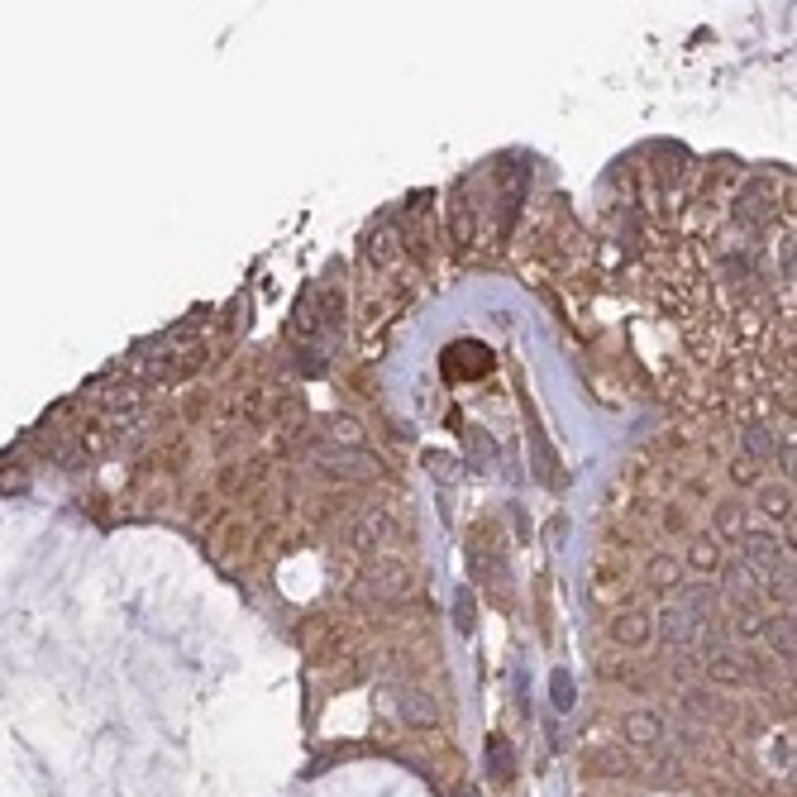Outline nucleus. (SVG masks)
<instances>
[{"label":"nucleus","mask_w":797,"mask_h":797,"mask_svg":"<svg viewBox=\"0 0 797 797\" xmlns=\"http://www.w3.org/2000/svg\"><path fill=\"white\" fill-rule=\"evenodd\" d=\"M363 254H368L373 268H392L396 254H402V239H396V229H373V235L363 239Z\"/></svg>","instance_id":"nucleus-16"},{"label":"nucleus","mask_w":797,"mask_h":797,"mask_svg":"<svg viewBox=\"0 0 797 797\" xmlns=\"http://www.w3.org/2000/svg\"><path fill=\"white\" fill-rule=\"evenodd\" d=\"M650 583H654V588H663V592L683 588V563L669 559V554H659V559L650 563Z\"/></svg>","instance_id":"nucleus-19"},{"label":"nucleus","mask_w":797,"mask_h":797,"mask_svg":"<svg viewBox=\"0 0 797 797\" xmlns=\"http://www.w3.org/2000/svg\"><path fill=\"white\" fill-rule=\"evenodd\" d=\"M387 535H392V516L382 506L358 511V516L344 525V544H348V550H377V544H387Z\"/></svg>","instance_id":"nucleus-3"},{"label":"nucleus","mask_w":797,"mask_h":797,"mask_svg":"<svg viewBox=\"0 0 797 797\" xmlns=\"http://www.w3.org/2000/svg\"><path fill=\"white\" fill-rule=\"evenodd\" d=\"M683 569L702 573V578H717V573L726 569V559H721V540H717V535H692V540H688V550H683Z\"/></svg>","instance_id":"nucleus-6"},{"label":"nucleus","mask_w":797,"mask_h":797,"mask_svg":"<svg viewBox=\"0 0 797 797\" xmlns=\"http://www.w3.org/2000/svg\"><path fill=\"white\" fill-rule=\"evenodd\" d=\"M759 468H764V463H755V459H745V454H740L736 463H730V483H736V487H755V492H759V487H764V483H759Z\"/></svg>","instance_id":"nucleus-22"},{"label":"nucleus","mask_w":797,"mask_h":797,"mask_svg":"<svg viewBox=\"0 0 797 797\" xmlns=\"http://www.w3.org/2000/svg\"><path fill=\"white\" fill-rule=\"evenodd\" d=\"M621 736L630 740V745H654L659 736H663V721H659V711H626L621 717Z\"/></svg>","instance_id":"nucleus-10"},{"label":"nucleus","mask_w":797,"mask_h":797,"mask_svg":"<svg viewBox=\"0 0 797 797\" xmlns=\"http://www.w3.org/2000/svg\"><path fill=\"white\" fill-rule=\"evenodd\" d=\"M402 711H406V721H416V726H430V721H435V707L425 702V692H406V697H402Z\"/></svg>","instance_id":"nucleus-23"},{"label":"nucleus","mask_w":797,"mask_h":797,"mask_svg":"<svg viewBox=\"0 0 797 797\" xmlns=\"http://www.w3.org/2000/svg\"><path fill=\"white\" fill-rule=\"evenodd\" d=\"M463 449H468V468H492L496 463V444L483 425H468L463 430Z\"/></svg>","instance_id":"nucleus-17"},{"label":"nucleus","mask_w":797,"mask_h":797,"mask_svg":"<svg viewBox=\"0 0 797 797\" xmlns=\"http://www.w3.org/2000/svg\"><path fill=\"white\" fill-rule=\"evenodd\" d=\"M511 769H516V755H511V745L496 736V740L487 745V774H492V778H511Z\"/></svg>","instance_id":"nucleus-21"},{"label":"nucleus","mask_w":797,"mask_h":797,"mask_svg":"<svg viewBox=\"0 0 797 797\" xmlns=\"http://www.w3.org/2000/svg\"><path fill=\"white\" fill-rule=\"evenodd\" d=\"M607 635L626 644V650H640V644H650L654 640V616H644V611H616L607 626Z\"/></svg>","instance_id":"nucleus-5"},{"label":"nucleus","mask_w":797,"mask_h":797,"mask_svg":"<svg viewBox=\"0 0 797 797\" xmlns=\"http://www.w3.org/2000/svg\"><path fill=\"white\" fill-rule=\"evenodd\" d=\"M421 463H425V473L435 477L440 487H454L459 477H463V459H459V454H449V449H425V459H421Z\"/></svg>","instance_id":"nucleus-15"},{"label":"nucleus","mask_w":797,"mask_h":797,"mask_svg":"<svg viewBox=\"0 0 797 797\" xmlns=\"http://www.w3.org/2000/svg\"><path fill=\"white\" fill-rule=\"evenodd\" d=\"M764 640L778 659H797V621L792 616H764Z\"/></svg>","instance_id":"nucleus-11"},{"label":"nucleus","mask_w":797,"mask_h":797,"mask_svg":"<svg viewBox=\"0 0 797 797\" xmlns=\"http://www.w3.org/2000/svg\"><path fill=\"white\" fill-rule=\"evenodd\" d=\"M769 569H759L755 559H736V563H726L721 569V583H726V592H759V588H769Z\"/></svg>","instance_id":"nucleus-7"},{"label":"nucleus","mask_w":797,"mask_h":797,"mask_svg":"<svg viewBox=\"0 0 797 797\" xmlns=\"http://www.w3.org/2000/svg\"><path fill=\"white\" fill-rule=\"evenodd\" d=\"M315 468H325L329 477H348V483H373V477H382V459L373 449H329V444H320L315 449Z\"/></svg>","instance_id":"nucleus-1"},{"label":"nucleus","mask_w":797,"mask_h":797,"mask_svg":"<svg viewBox=\"0 0 797 797\" xmlns=\"http://www.w3.org/2000/svg\"><path fill=\"white\" fill-rule=\"evenodd\" d=\"M358 592H363V597H377V602H402V597L411 592L406 563H396V559L368 563V569H363V578H358Z\"/></svg>","instance_id":"nucleus-2"},{"label":"nucleus","mask_w":797,"mask_h":797,"mask_svg":"<svg viewBox=\"0 0 797 797\" xmlns=\"http://www.w3.org/2000/svg\"><path fill=\"white\" fill-rule=\"evenodd\" d=\"M454 797H477L473 788H454Z\"/></svg>","instance_id":"nucleus-30"},{"label":"nucleus","mask_w":797,"mask_h":797,"mask_svg":"<svg viewBox=\"0 0 797 797\" xmlns=\"http://www.w3.org/2000/svg\"><path fill=\"white\" fill-rule=\"evenodd\" d=\"M778 468H783V483H797V440L778 449Z\"/></svg>","instance_id":"nucleus-27"},{"label":"nucleus","mask_w":797,"mask_h":797,"mask_svg":"<svg viewBox=\"0 0 797 797\" xmlns=\"http://www.w3.org/2000/svg\"><path fill=\"white\" fill-rule=\"evenodd\" d=\"M740 550L745 559H755L759 569H769V573H783V535H774V530H745V540H740Z\"/></svg>","instance_id":"nucleus-4"},{"label":"nucleus","mask_w":797,"mask_h":797,"mask_svg":"<svg viewBox=\"0 0 797 797\" xmlns=\"http://www.w3.org/2000/svg\"><path fill=\"white\" fill-rule=\"evenodd\" d=\"M683 707H688V711H702V717H711V711H717V702H711V688H688V692H683Z\"/></svg>","instance_id":"nucleus-25"},{"label":"nucleus","mask_w":797,"mask_h":797,"mask_svg":"<svg viewBox=\"0 0 797 797\" xmlns=\"http://www.w3.org/2000/svg\"><path fill=\"white\" fill-rule=\"evenodd\" d=\"M707 678L717 688H736V683H745V663H740V654H730V650H711L707 654Z\"/></svg>","instance_id":"nucleus-13"},{"label":"nucleus","mask_w":797,"mask_h":797,"mask_svg":"<svg viewBox=\"0 0 797 797\" xmlns=\"http://www.w3.org/2000/svg\"><path fill=\"white\" fill-rule=\"evenodd\" d=\"M783 550H788V554H797V511L783 521Z\"/></svg>","instance_id":"nucleus-28"},{"label":"nucleus","mask_w":797,"mask_h":797,"mask_svg":"<svg viewBox=\"0 0 797 797\" xmlns=\"http://www.w3.org/2000/svg\"><path fill=\"white\" fill-rule=\"evenodd\" d=\"M487 368H492V354L483 344H454L449 348V373L454 377H463V373L473 377V373H487Z\"/></svg>","instance_id":"nucleus-14"},{"label":"nucleus","mask_w":797,"mask_h":797,"mask_svg":"<svg viewBox=\"0 0 797 797\" xmlns=\"http://www.w3.org/2000/svg\"><path fill=\"white\" fill-rule=\"evenodd\" d=\"M301 373H325V358L315 354V348H306V354H301Z\"/></svg>","instance_id":"nucleus-29"},{"label":"nucleus","mask_w":797,"mask_h":797,"mask_svg":"<svg viewBox=\"0 0 797 797\" xmlns=\"http://www.w3.org/2000/svg\"><path fill=\"white\" fill-rule=\"evenodd\" d=\"M106 406H110V411H134V406H139V387H115V392H106Z\"/></svg>","instance_id":"nucleus-26"},{"label":"nucleus","mask_w":797,"mask_h":797,"mask_svg":"<svg viewBox=\"0 0 797 797\" xmlns=\"http://www.w3.org/2000/svg\"><path fill=\"white\" fill-rule=\"evenodd\" d=\"M550 702H554V711H573L578 688H573V673L569 669H554L550 673Z\"/></svg>","instance_id":"nucleus-20"},{"label":"nucleus","mask_w":797,"mask_h":797,"mask_svg":"<svg viewBox=\"0 0 797 797\" xmlns=\"http://www.w3.org/2000/svg\"><path fill=\"white\" fill-rule=\"evenodd\" d=\"M745 506L730 496V502H717V511H711V535H717L721 544H740L745 540Z\"/></svg>","instance_id":"nucleus-8"},{"label":"nucleus","mask_w":797,"mask_h":797,"mask_svg":"<svg viewBox=\"0 0 797 797\" xmlns=\"http://www.w3.org/2000/svg\"><path fill=\"white\" fill-rule=\"evenodd\" d=\"M755 511H764V516H774V521H788L792 511H797L788 483H764V487L755 492Z\"/></svg>","instance_id":"nucleus-12"},{"label":"nucleus","mask_w":797,"mask_h":797,"mask_svg":"<svg viewBox=\"0 0 797 797\" xmlns=\"http://www.w3.org/2000/svg\"><path fill=\"white\" fill-rule=\"evenodd\" d=\"M740 449H745V459H755V463H778V435L769 425H745L740 430Z\"/></svg>","instance_id":"nucleus-9"},{"label":"nucleus","mask_w":797,"mask_h":797,"mask_svg":"<svg viewBox=\"0 0 797 797\" xmlns=\"http://www.w3.org/2000/svg\"><path fill=\"white\" fill-rule=\"evenodd\" d=\"M454 626L463 630V635L473 630V592H468V588L454 592Z\"/></svg>","instance_id":"nucleus-24"},{"label":"nucleus","mask_w":797,"mask_h":797,"mask_svg":"<svg viewBox=\"0 0 797 797\" xmlns=\"http://www.w3.org/2000/svg\"><path fill=\"white\" fill-rule=\"evenodd\" d=\"M320 425H325L320 435L329 440V449H358V444H363L358 421H348V416H325Z\"/></svg>","instance_id":"nucleus-18"},{"label":"nucleus","mask_w":797,"mask_h":797,"mask_svg":"<svg viewBox=\"0 0 797 797\" xmlns=\"http://www.w3.org/2000/svg\"><path fill=\"white\" fill-rule=\"evenodd\" d=\"M792 621H797V607H792Z\"/></svg>","instance_id":"nucleus-31"}]
</instances>
